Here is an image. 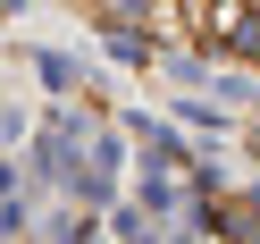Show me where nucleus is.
<instances>
[{"mask_svg": "<svg viewBox=\"0 0 260 244\" xmlns=\"http://www.w3.org/2000/svg\"><path fill=\"white\" fill-rule=\"evenodd\" d=\"M34 68H42V85H51V93H68V85H76V68H68V59H51V51H42Z\"/></svg>", "mask_w": 260, "mask_h": 244, "instance_id": "obj_1", "label": "nucleus"}, {"mask_svg": "<svg viewBox=\"0 0 260 244\" xmlns=\"http://www.w3.org/2000/svg\"><path fill=\"white\" fill-rule=\"evenodd\" d=\"M118 9H126V17H143V0H118Z\"/></svg>", "mask_w": 260, "mask_h": 244, "instance_id": "obj_2", "label": "nucleus"}]
</instances>
